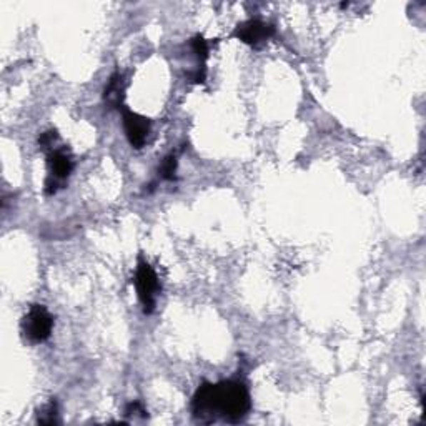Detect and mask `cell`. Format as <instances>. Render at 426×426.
Here are the masks:
<instances>
[{
  "label": "cell",
  "mask_w": 426,
  "mask_h": 426,
  "mask_svg": "<svg viewBox=\"0 0 426 426\" xmlns=\"http://www.w3.org/2000/svg\"><path fill=\"white\" fill-rule=\"evenodd\" d=\"M273 35H275V27L259 19H250L242 22V24H238L237 29L233 30L235 39L253 48L261 47L263 43L268 42Z\"/></svg>",
  "instance_id": "obj_5"
},
{
  "label": "cell",
  "mask_w": 426,
  "mask_h": 426,
  "mask_svg": "<svg viewBox=\"0 0 426 426\" xmlns=\"http://www.w3.org/2000/svg\"><path fill=\"white\" fill-rule=\"evenodd\" d=\"M135 288L137 296H139L140 303L144 306V313L150 315L155 310V303H157V296L162 291V285H160V280L153 266L144 256H139V261H137Z\"/></svg>",
  "instance_id": "obj_2"
},
{
  "label": "cell",
  "mask_w": 426,
  "mask_h": 426,
  "mask_svg": "<svg viewBox=\"0 0 426 426\" xmlns=\"http://www.w3.org/2000/svg\"><path fill=\"white\" fill-rule=\"evenodd\" d=\"M252 410V398L242 380H224L220 383L203 381L192 398V413L202 423L225 420L238 423Z\"/></svg>",
  "instance_id": "obj_1"
},
{
  "label": "cell",
  "mask_w": 426,
  "mask_h": 426,
  "mask_svg": "<svg viewBox=\"0 0 426 426\" xmlns=\"http://www.w3.org/2000/svg\"><path fill=\"white\" fill-rule=\"evenodd\" d=\"M53 317L43 305H32L22 318V333L30 343H43L50 338Z\"/></svg>",
  "instance_id": "obj_4"
},
{
  "label": "cell",
  "mask_w": 426,
  "mask_h": 426,
  "mask_svg": "<svg viewBox=\"0 0 426 426\" xmlns=\"http://www.w3.org/2000/svg\"><path fill=\"white\" fill-rule=\"evenodd\" d=\"M57 140H59V133H57V130H47V132L40 133L39 146L42 150H47V149H50V146L55 144Z\"/></svg>",
  "instance_id": "obj_11"
},
{
  "label": "cell",
  "mask_w": 426,
  "mask_h": 426,
  "mask_svg": "<svg viewBox=\"0 0 426 426\" xmlns=\"http://www.w3.org/2000/svg\"><path fill=\"white\" fill-rule=\"evenodd\" d=\"M125 80L123 75L120 72L112 74V77L109 78V83L105 85L104 90V102L106 105H110L112 109H122L123 97H125Z\"/></svg>",
  "instance_id": "obj_7"
},
{
  "label": "cell",
  "mask_w": 426,
  "mask_h": 426,
  "mask_svg": "<svg viewBox=\"0 0 426 426\" xmlns=\"http://www.w3.org/2000/svg\"><path fill=\"white\" fill-rule=\"evenodd\" d=\"M125 415L127 416H133V415L146 416V411L140 401H132V403H128L125 408Z\"/></svg>",
  "instance_id": "obj_12"
},
{
  "label": "cell",
  "mask_w": 426,
  "mask_h": 426,
  "mask_svg": "<svg viewBox=\"0 0 426 426\" xmlns=\"http://www.w3.org/2000/svg\"><path fill=\"white\" fill-rule=\"evenodd\" d=\"M47 167L48 175L43 185V192L48 197L55 195L60 188H64L67 179L74 170L72 155L67 149H52L47 155Z\"/></svg>",
  "instance_id": "obj_3"
},
{
  "label": "cell",
  "mask_w": 426,
  "mask_h": 426,
  "mask_svg": "<svg viewBox=\"0 0 426 426\" xmlns=\"http://www.w3.org/2000/svg\"><path fill=\"white\" fill-rule=\"evenodd\" d=\"M177 165H179V158H177V153L167 155V157L162 160V165H160V168H158L160 179L167 180V181L175 180L177 179V175H175Z\"/></svg>",
  "instance_id": "obj_9"
},
{
  "label": "cell",
  "mask_w": 426,
  "mask_h": 426,
  "mask_svg": "<svg viewBox=\"0 0 426 426\" xmlns=\"http://www.w3.org/2000/svg\"><path fill=\"white\" fill-rule=\"evenodd\" d=\"M190 47H192L197 59L202 62V65L205 64L208 55H210V43H208V40L203 37V35H195V37L190 40Z\"/></svg>",
  "instance_id": "obj_10"
},
{
  "label": "cell",
  "mask_w": 426,
  "mask_h": 426,
  "mask_svg": "<svg viewBox=\"0 0 426 426\" xmlns=\"http://www.w3.org/2000/svg\"><path fill=\"white\" fill-rule=\"evenodd\" d=\"M59 406H57L55 399H50L46 406H42L37 413V423L40 425H55L59 423Z\"/></svg>",
  "instance_id": "obj_8"
},
{
  "label": "cell",
  "mask_w": 426,
  "mask_h": 426,
  "mask_svg": "<svg viewBox=\"0 0 426 426\" xmlns=\"http://www.w3.org/2000/svg\"><path fill=\"white\" fill-rule=\"evenodd\" d=\"M122 120H123V130L133 149L140 150L145 145L146 137L150 133V118L144 115L133 112V110L122 106Z\"/></svg>",
  "instance_id": "obj_6"
},
{
  "label": "cell",
  "mask_w": 426,
  "mask_h": 426,
  "mask_svg": "<svg viewBox=\"0 0 426 426\" xmlns=\"http://www.w3.org/2000/svg\"><path fill=\"white\" fill-rule=\"evenodd\" d=\"M205 80H207V69H205V65L198 67V69L195 70V72L190 74V82L195 83V85H200V83H205Z\"/></svg>",
  "instance_id": "obj_13"
}]
</instances>
